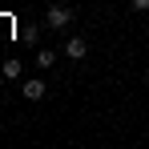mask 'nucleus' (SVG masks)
<instances>
[{"instance_id": "nucleus-1", "label": "nucleus", "mask_w": 149, "mask_h": 149, "mask_svg": "<svg viewBox=\"0 0 149 149\" xmlns=\"http://www.w3.org/2000/svg\"><path fill=\"white\" fill-rule=\"evenodd\" d=\"M45 24H49V28H61V32H65V28L73 24V8H61V4H49V12H45Z\"/></svg>"}, {"instance_id": "nucleus-2", "label": "nucleus", "mask_w": 149, "mask_h": 149, "mask_svg": "<svg viewBox=\"0 0 149 149\" xmlns=\"http://www.w3.org/2000/svg\"><path fill=\"white\" fill-rule=\"evenodd\" d=\"M45 93H49V85H45V81H36V77L20 85V97H24V101H40Z\"/></svg>"}, {"instance_id": "nucleus-3", "label": "nucleus", "mask_w": 149, "mask_h": 149, "mask_svg": "<svg viewBox=\"0 0 149 149\" xmlns=\"http://www.w3.org/2000/svg\"><path fill=\"white\" fill-rule=\"evenodd\" d=\"M65 56H69V61H85V56H89V40H85V36H73V40L65 45Z\"/></svg>"}, {"instance_id": "nucleus-4", "label": "nucleus", "mask_w": 149, "mask_h": 149, "mask_svg": "<svg viewBox=\"0 0 149 149\" xmlns=\"http://www.w3.org/2000/svg\"><path fill=\"white\" fill-rule=\"evenodd\" d=\"M0 73H4V81H20V61H16V56H8V61L0 65Z\"/></svg>"}, {"instance_id": "nucleus-5", "label": "nucleus", "mask_w": 149, "mask_h": 149, "mask_svg": "<svg viewBox=\"0 0 149 149\" xmlns=\"http://www.w3.org/2000/svg\"><path fill=\"white\" fill-rule=\"evenodd\" d=\"M36 65H40V69H52V65H56V52H52V49H40V52H36Z\"/></svg>"}, {"instance_id": "nucleus-6", "label": "nucleus", "mask_w": 149, "mask_h": 149, "mask_svg": "<svg viewBox=\"0 0 149 149\" xmlns=\"http://www.w3.org/2000/svg\"><path fill=\"white\" fill-rule=\"evenodd\" d=\"M129 8L133 12H149V0H129Z\"/></svg>"}]
</instances>
